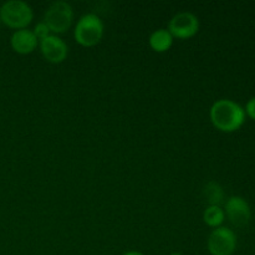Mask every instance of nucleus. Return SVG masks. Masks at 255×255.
I'll use <instances>...</instances> for the list:
<instances>
[{"label":"nucleus","mask_w":255,"mask_h":255,"mask_svg":"<svg viewBox=\"0 0 255 255\" xmlns=\"http://www.w3.org/2000/svg\"><path fill=\"white\" fill-rule=\"evenodd\" d=\"M211 121L222 132H234L246 121V111L232 100H218L209 111Z\"/></svg>","instance_id":"obj_1"},{"label":"nucleus","mask_w":255,"mask_h":255,"mask_svg":"<svg viewBox=\"0 0 255 255\" xmlns=\"http://www.w3.org/2000/svg\"><path fill=\"white\" fill-rule=\"evenodd\" d=\"M32 16V9L22 0H7L0 6V21L11 29H26Z\"/></svg>","instance_id":"obj_2"},{"label":"nucleus","mask_w":255,"mask_h":255,"mask_svg":"<svg viewBox=\"0 0 255 255\" xmlns=\"http://www.w3.org/2000/svg\"><path fill=\"white\" fill-rule=\"evenodd\" d=\"M75 40L85 47H92L101 41L104 36V24L95 14H86L80 17L75 26Z\"/></svg>","instance_id":"obj_3"},{"label":"nucleus","mask_w":255,"mask_h":255,"mask_svg":"<svg viewBox=\"0 0 255 255\" xmlns=\"http://www.w3.org/2000/svg\"><path fill=\"white\" fill-rule=\"evenodd\" d=\"M74 20V10L66 1H55L45 11L44 22L54 34H64Z\"/></svg>","instance_id":"obj_4"},{"label":"nucleus","mask_w":255,"mask_h":255,"mask_svg":"<svg viewBox=\"0 0 255 255\" xmlns=\"http://www.w3.org/2000/svg\"><path fill=\"white\" fill-rule=\"evenodd\" d=\"M207 247L212 255H232L237 248V237L231 229L218 227L209 234Z\"/></svg>","instance_id":"obj_5"},{"label":"nucleus","mask_w":255,"mask_h":255,"mask_svg":"<svg viewBox=\"0 0 255 255\" xmlns=\"http://www.w3.org/2000/svg\"><path fill=\"white\" fill-rule=\"evenodd\" d=\"M199 30L198 17L188 11L174 15L168 25V31L177 39H189L194 36Z\"/></svg>","instance_id":"obj_6"},{"label":"nucleus","mask_w":255,"mask_h":255,"mask_svg":"<svg viewBox=\"0 0 255 255\" xmlns=\"http://www.w3.org/2000/svg\"><path fill=\"white\" fill-rule=\"evenodd\" d=\"M224 213L227 214L231 223L236 227H246L252 217L251 207H249L248 202L238 196L231 197L226 202Z\"/></svg>","instance_id":"obj_7"},{"label":"nucleus","mask_w":255,"mask_h":255,"mask_svg":"<svg viewBox=\"0 0 255 255\" xmlns=\"http://www.w3.org/2000/svg\"><path fill=\"white\" fill-rule=\"evenodd\" d=\"M40 50L45 59L51 64H61L67 57V45L56 35H50L40 41Z\"/></svg>","instance_id":"obj_8"},{"label":"nucleus","mask_w":255,"mask_h":255,"mask_svg":"<svg viewBox=\"0 0 255 255\" xmlns=\"http://www.w3.org/2000/svg\"><path fill=\"white\" fill-rule=\"evenodd\" d=\"M37 41L36 36L34 35L32 30L21 29L15 30L14 34L10 37V45L15 52L20 55H29L36 49Z\"/></svg>","instance_id":"obj_9"},{"label":"nucleus","mask_w":255,"mask_h":255,"mask_svg":"<svg viewBox=\"0 0 255 255\" xmlns=\"http://www.w3.org/2000/svg\"><path fill=\"white\" fill-rule=\"evenodd\" d=\"M149 46L156 52H166L173 44V36L167 29H158L149 36Z\"/></svg>","instance_id":"obj_10"},{"label":"nucleus","mask_w":255,"mask_h":255,"mask_svg":"<svg viewBox=\"0 0 255 255\" xmlns=\"http://www.w3.org/2000/svg\"><path fill=\"white\" fill-rule=\"evenodd\" d=\"M203 197L209 206H219L224 199L223 188L217 182H208L203 188Z\"/></svg>","instance_id":"obj_11"},{"label":"nucleus","mask_w":255,"mask_h":255,"mask_svg":"<svg viewBox=\"0 0 255 255\" xmlns=\"http://www.w3.org/2000/svg\"><path fill=\"white\" fill-rule=\"evenodd\" d=\"M226 213L219 206H208L203 213V221L212 228H218L224 222Z\"/></svg>","instance_id":"obj_12"},{"label":"nucleus","mask_w":255,"mask_h":255,"mask_svg":"<svg viewBox=\"0 0 255 255\" xmlns=\"http://www.w3.org/2000/svg\"><path fill=\"white\" fill-rule=\"evenodd\" d=\"M32 32H34V35L36 36V39L40 40V41L44 39H46L47 36H50V35H51V31H50L49 26H47L44 21L39 22V24L34 27Z\"/></svg>","instance_id":"obj_13"},{"label":"nucleus","mask_w":255,"mask_h":255,"mask_svg":"<svg viewBox=\"0 0 255 255\" xmlns=\"http://www.w3.org/2000/svg\"><path fill=\"white\" fill-rule=\"evenodd\" d=\"M244 111L247 112V115H248L251 119L255 120V97H253V99H251L248 101V104H247V107Z\"/></svg>","instance_id":"obj_14"},{"label":"nucleus","mask_w":255,"mask_h":255,"mask_svg":"<svg viewBox=\"0 0 255 255\" xmlns=\"http://www.w3.org/2000/svg\"><path fill=\"white\" fill-rule=\"evenodd\" d=\"M124 255H143L141 252H136V251H132V252H127Z\"/></svg>","instance_id":"obj_15"},{"label":"nucleus","mask_w":255,"mask_h":255,"mask_svg":"<svg viewBox=\"0 0 255 255\" xmlns=\"http://www.w3.org/2000/svg\"><path fill=\"white\" fill-rule=\"evenodd\" d=\"M169 255H182V254L178 253V252H173V253H171Z\"/></svg>","instance_id":"obj_16"},{"label":"nucleus","mask_w":255,"mask_h":255,"mask_svg":"<svg viewBox=\"0 0 255 255\" xmlns=\"http://www.w3.org/2000/svg\"><path fill=\"white\" fill-rule=\"evenodd\" d=\"M0 22H1V21H0Z\"/></svg>","instance_id":"obj_17"}]
</instances>
